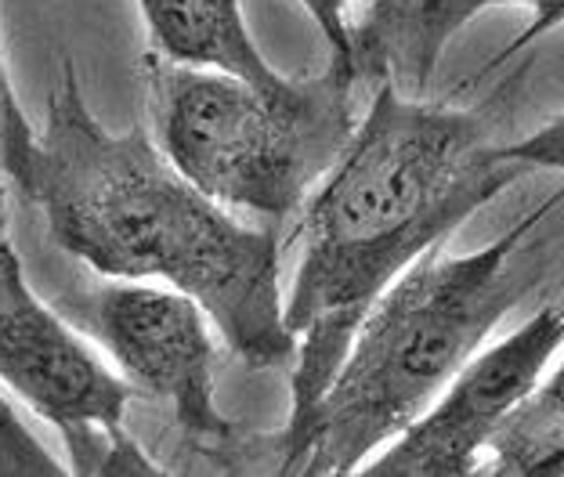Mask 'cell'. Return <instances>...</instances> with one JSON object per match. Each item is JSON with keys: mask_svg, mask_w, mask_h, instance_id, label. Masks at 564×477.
Returning <instances> with one entry per match:
<instances>
[{"mask_svg": "<svg viewBox=\"0 0 564 477\" xmlns=\"http://www.w3.org/2000/svg\"><path fill=\"white\" fill-rule=\"evenodd\" d=\"M521 174L529 166L503 156L478 112L394 87L369 95L348 145L301 206V264L286 301L297 358L282 437L315 412L380 293Z\"/></svg>", "mask_w": 564, "mask_h": 477, "instance_id": "6da1fadb", "label": "cell"}, {"mask_svg": "<svg viewBox=\"0 0 564 477\" xmlns=\"http://www.w3.org/2000/svg\"><path fill=\"white\" fill-rule=\"evenodd\" d=\"M15 196L36 206L51 242L91 272L163 282L199 301L250 369L293 366L297 337L279 296L275 231L236 221L141 127L109 131L69 62Z\"/></svg>", "mask_w": 564, "mask_h": 477, "instance_id": "7a4b0ae2", "label": "cell"}, {"mask_svg": "<svg viewBox=\"0 0 564 477\" xmlns=\"http://www.w3.org/2000/svg\"><path fill=\"white\" fill-rule=\"evenodd\" d=\"M561 203L564 188L489 247L459 257L423 253L409 264L369 307L304 427L279 437V470L304 477L355 474L377 448L416 423L518 307L532 282L521 268V247Z\"/></svg>", "mask_w": 564, "mask_h": 477, "instance_id": "3957f363", "label": "cell"}, {"mask_svg": "<svg viewBox=\"0 0 564 477\" xmlns=\"http://www.w3.org/2000/svg\"><path fill=\"white\" fill-rule=\"evenodd\" d=\"M141 76L152 138L166 160L221 206L268 221L301 210L358 127L362 87L333 58L304 80L261 87L149 51Z\"/></svg>", "mask_w": 564, "mask_h": 477, "instance_id": "277c9868", "label": "cell"}, {"mask_svg": "<svg viewBox=\"0 0 564 477\" xmlns=\"http://www.w3.org/2000/svg\"><path fill=\"white\" fill-rule=\"evenodd\" d=\"M58 312L91 333L138 391L171 405L196 445L236 442V423L217 409V347L199 301L174 286L117 279L62 296Z\"/></svg>", "mask_w": 564, "mask_h": 477, "instance_id": "5b68a950", "label": "cell"}, {"mask_svg": "<svg viewBox=\"0 0 564 477\" xmlns=\"http://www.w3.org/2000/svg\"><path fill=\"white\" fill-rule=\"evenodd\" d=\"M564 344V296L546 304L518 333L474 355L434 398L416 423L388 442V453L366 463L373 477H467L478 474V453L543 380Z\"/></svg>", "mask_w": 564, "mask_h": 477, "instance_id": "8992f818", "label": "cell"}, {"mask_svg": "<svg viewBox=\"0 0 564 477\" xmlns=\"http://www.w3.org/2000/svg\"><path fill=\"white\" fill-rule=\"evenodd\" d=\"M0 383L66 442L84 431H123L134 383L80 340L25 279L15 242L0 250Z\"/></svg>", "mask_w": 564, "mask_h": 477, "instance_id": "52a82bcc", "label": "cell"}, {"mask_svg": "<svg viewBox=\"0 0 564 477\" xmlns=\"http://www.w3.org/2000/svg\"><path fill=\"white\" fill-rule=\"evenodd\" d=\"M489 0H366L362 19L348 25L358 87H394L423 98L448 41Z\"/></svg>", "mask_w": 564, "mask_h": 477, "instance_id": "ba28073f", "label": "cell"}, {"mask_svg": "<svg viewBox=\"0 0 564 477\" xmlns=\"http://www.w3.org/2000/svg\"><path fill=\"white\" fill-rule=\"evenodd\" d=\"M138 4L149 22L152 51L160 55L188 66L239 73L261 87H279L286 80L253 44L239 0H138Z\"/></svg>", "mask_w": 564, "mask_h": 477, "instance_id": "9c48e42d", "label": "cell"}, {"mask_svg": "<svg viewBox=\"0 0 564 477\" xmlns=\"http://www.w3.org/2000/svg\"><path fill=\"white\" fill-rule=\"evenodd\" d=\"M489 453L492 463L478 474L564 477V362L499 423Z\"/></svg>", "mask_w": 564, "mask_h": 477, "instance_id": "30bf717a", "label": "cell"}, {"mask_svg": "<svg viewBox=\"0 0 564 477\" xmlns=\"http://www.w3.org/2000/svg\"><path fill=\"white\" fill-rule=\"evenodd\" d=\"M36 138H41V131H36L30 123V116L22 112L15 87H11L8 66H4V58H0V174L8 177L11 192H19L25 174H30Z\"/></svg>", "mask_w": 564, "mask_h": 477, "instance_id": "8fae6325", "label": "cell"}, {"mask_svg": "<svg viewBox=\"0 0 564 477\" xmlns=\"http://www.w3.org/2000/svg\"><path fill=\"white\" fill-rule=\"evenodd\" d=\"M62 474L55 459L41 453V445L33 442V434L22 427L15 409L0 394V474Z\"/></svg>", "mask_w": 564, "mask_h": 477, "instance_id": "7c38bea8", "label": "cell"}, {"mask_svg": "<svg viewBox=\"0 0 564 477\" xmlns=\"http://www.w3.org/2000/svg\"><path fill=\"white\" fill-rule=\"evenodd\" d=\"M503 156L524 163L529 171H564V112L543 123L529 138L503 145Z\"/></svg>", "mask_w": 564, "mask_h": 477, "instance_id": "4fadbf2b", "label": "cell"}, {"mask_svg": "<svg viewBox=\"0 0 564 477\" xmlns=\"http://www.w3.org/2000/svg\"><path fill=\"white\" fill-rule=\"evenodd\" d=\"M301 4L312 11L315 25L323 30L326 44H329V58L337 66L351 69V41H348V19H344V8L348 0H301ZM355 73V69H351Z\"/></svg>", "mask_w": 564, "mask_h": 477, "instance_id": "5bb4252c", "label": "cell"}, {"mask_svg": "<svg viewBox=\"0 0 564 477\" xmlns=\"http://www.w3.org/2000/svg\"><path fill=\"white\" fill-rule=\"evenodd\" d=\"M510 4H524V8H532V22L524 25V33L518 36L514 44H510L503 55H499L496 62H503L507 55H514V51L521 47H529L535 36H543L550 30H557V25L564 22V0H510Z\"/></svg>", "mask_w": 564, "mask_h": 477, "instance_id": "9a60e30c", "label": "cell"}, {"mask_svg": "<svg viewBox=\"0 0 564 477\" xmlns=\"http://www.w3.org/2000/svg\"><path fill=\"white\" fill-rule=\"evenodd\" d=\"M11 242V206H8V188H0V250Z\"/></svg>", "mask_w": 564, "mask_h": 477, "instance_id": "2e32d148", "label": "cell"}]
</instances>
